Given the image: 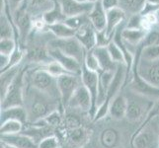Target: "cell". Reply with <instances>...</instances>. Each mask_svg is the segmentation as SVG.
<instances>
[{"mask_svg":"<svg viewBox=\"0 0 159 148\" xmlns=\"http://www.w3.org/2000/svg\"><path fill=\"white\" fill-rule=\"evenodd\" d=\"M86 132L87 131L85 129H83L82 128H74L71 129V131L69 132V140L74 144H80L83 141H85L86 139Z\"/></svg>","mask_w":159,"mask_h":148,"instance_id":"cell-41","label":"cell"},{"mask_svg":"<svg viewBox=\"0 0 159 148\" xmlns=\"http://www.w3.org/2000/svg\"><path fill=\"white\" fill-rule=\"evenodd\" d=\"M155 45H159V33L157 31L151 30L147 33L143 42L141 43V46L142 47H151Z\"/></svg>","mask_w":159,"mask_h":148,"instance_id":"cell-42","label":"cell"},{"mask_svg":"<svg viewBox=\"0 0 159 148\" xmlns=\"http://www.w3.org/2000/svg\"><path fill=\"white\" fill-rule=\"evenodd\" d=\"M66 124H67V127L70 128L71 129L80 128L79 119L76 117H74V116H67V118H66Z\"/></svg>","mask_w":159,"mask_h":148,"instance_id":"cell-45","label":"cell"},{"mask_svg":"<svg viewBox=\"0 0 159 148\" xmlns=\"http://www.w3.org/2000/svg\"><path fill=\"white\" fill-rule=\"evenodd\" d=\"M52 6L50 10H48L46 13H43L42 18L46 22V24L48 25H53L57 23H60V22H64L66 20V17L63 14L62 8L60 6L59 2L57 0H52Z\"/></svg>","mask_w":159,"mask_h":148,"instance_id":"cell-25","label":"cell"},{"mask_svg":"<svg viewBox=\"0 0 159 148\" xmlns=\"http://www.w3.org/2000/svg\"><path fill=\"white\" fill-rule=\"evenodd\" d=\"M80 77H81L82 84L89 91L92 98V110L89 116L93 119L97 112V100H98V92H99V73L88 69L82 63V70H81Z\"/></svg>","mask_w":159,"mask_h":148,"instance_id":"cell-10","label":"cell"},{"mask_svg":"<svg viewBox=\"0 0 159 148\" xmlns=\"http://www.w3.org/2000/svg\"><path fill=\"white\" fill-rule=\"evenodd\" d=\"M75 38L81 43L87 52L94 49L98 45L97 32L93 28L90 22L76 31Z\"/></svg>","mask_w":159,"mask_h":148,"instance_id":"cell-17","label":"cell"},{"mask_svg":"<svg viewBox=\"0 0 159 148\" xmlns=\"http://www.w3.org/2000/svg\"><path fill=\"white\" fill-rule=\"evenodd\" d=\"M45 123L48 125H52V127H57L58 124L61 123V116H60V113L57 111H54L51 113L47 118L43 119Z\"/></svg>","mask_w":159,"mask_h":148,"instance_id":"cell-44","label":"cell"},{"mask_svg":"<svg viewBox=\"0 0 159 148\" xmlns=\"http://www.w3.org/2000/svg\"><path fill=\"white\" fill-rule=\"evenodd\" d=\"M30 83L33 88L60 102L57 78L53 77L47 70L40 67L33 71L30 75Z\"/></svg>","mask_w":159,"mask_h":148,"instance_id":"cell-4","label":"cell"},{"mask_svg":"<svg viewBox=\"0 0 159 148\" xmlns=\"http://www.w3.org/2000/svg\"><path fill=\"white\" fill-rule=\"evenodd\" d=\"M19 120L22 123L28 122V113L24 107H12L7 109H1L0 111V123L7 120Z\"/></svg>","mask_w":159,"mask_h":148,"instance_id":"cell-23","label":"cell"},{"mask_svg":"<svg viewBox=\"0 0 159 148\" xmlns=\"http://www.w3.org/2000/svg\"><path fill=\"white\" fill-rule=\"evenodd\" d=\"M83 64L88 69L94 71V72H97V73L101 72V67H100L99 61H98L97 57L95 56L94 52H93V49H92V51H88L86 52Z\"/></svg>","mask_w":159,"mask_h":148,"instance_id":"cell-38","label":"cell"},{"mask_svg":"<svg viewBox=\"0 0 159 148\" xmlns=\"http://www.w3.org/2000/svg\"><path fill=\"white\" fill-rule=\"evenodd\" d=\"M125 82H127V65L119 64L116 72H115L112 83L107 91L105 101L102 104V106L99 107V109L97 110L95 117L93 119L94 122L100 120L107 116L112 101L120 94L123 87L125 86Z\"/></svg>","mask_w":159,"mask_h":148,"instance_id":"cell-2","label":"cell"},{"mask_svg":"<svg viewBox=\"0 0 159 148\" xmlns=\"http://www.w3.org/2000/svg\"><path fill=\"white\" fill-rule=\"evenodd\" d=\"M18 41L15 38H9V39H1L0 40V54L4 56H11L17 47Z\"/></svg>","mask_w":159,"mask_h":148,"instance_id":"cell-36","label":"cell"},{"mask_svg":"<svg viewBox=\"0 0 159 148\" xmlns=\"http://www.w3.org/2000/svg\"><path fill=\"white\" fill-rule=\"evenodd\" d=\"M141 45L136 47L135 60L138 61V70L140 77L149 84L159 87V61H143L140 60Z\"/></svg>","mask_w":159,"mask_h":148,"instance_id":"cell-11","label":"cell"},{"mask_svg":"<svg viewBox=\"0 0 159 148\" xmlns=\"http://www.w3.org/2000/svg\"><path fill=\"white\" fill-rule=\"evenodd\" d=\"M108 52L111 56L112 59L116 64H125V58L123 51L114 41H111L107 45Z\"/></svg>","mask_w":159,"mask_h":148,"instance_id":"cell-33","label":"cell"},{"mask_svg":"<svg viewBox=\"0 0 159 148\" xmlns=\"http://www.w3.org/2000/svg\"><path fill=\"white\" fill-rule=\"evenodd\" d=\"M125 14L127 12L120 6L107 11V26L103 35L108 43L113 40L117 30L123 25L125 20Z\"/></svg>","mask_w":159,"mask_h":148,"instance_id":"cell-13","label":"cell"},{"mask_svg":"<svg viewBox=\"0 0 159 148\" xmlns=\"http://www.w3.org/2000/svg\"><path fill=\"white\" fill-rule=\"evenodd\" d=\"M59 148H63V147H59Z\"/></svg>","mask_w":159,"mask_h":148,"instance_id":"cell-50","label":"cell"},{"mask_svg":"<svg viewBox=\"0 0 159 148\" xmlns=\"http://www.w3.org/2000/svg\"><path fill=\"white\" fill-rule=\"evenodd\" d=\"M59 141L56 135H48L39 143V148H59Z\"/></svg>","mask_w":159,"mask_h":148,"instance_id":"cell-43","label":"cell"},{"mask_svg":"<svg viewBox=\"0 0 159 148\" xmlns=\"http://www.w3.org/2000/svg\"><path fill=\"white\" fill-rule=\"evenodd\" d=\"M146 0H120V7L133 15L140 14L145 6Z\"/></svg>","mask_w":159,"mask_h":148,"instance_id":"cell-30","label":"cell"},{"mask_svg":"<svg viewBox=\"0 0 159 148\" xmlns=\"http://www.w3.org/2000/svg\"><path fill=\"white\" fill-rule=\"evenodd\" d=\"M27 58L32 62H39L43 65L51 62L52 60L48 54V48H43L41 47H32L27 53Z\"/></svg>","mask_w":159,"mask_h":148,"instance_id":"cell-29","label":"cell"},{"mask_svg":"<svg viewBox=\"0 0 159 148\" xmlns=\"http://www.w3.org/2000/svg\"><path fill=\"white\" fill-rule=\"evenodd\" d=\"M152 124L150 123L134 133L131 144L134 148H159V131Z\"/></svg>","mask_w":159,"mask_h":148,"instance_id":"cell-9","label":"cell"},{"mask_svg":"<svg viewBox=\"0 0 159 148\" xmlns=\"http://www.w3.org/2000/svg\"><path fill=\"white\" fill-rule=\"evenodd\" d=\"M128 111V98L124 94L120 93V94L112 101L111 105L109 108L110 117L113 119L120 120L127 116Z\"/></svg>","mask_w":159,"mask_h":148,"instance_id":"cell-20","label":"cell"},{"mask_svg":"<svg viewBox=\"0 0 159 148\" xmlns=\"http://www.w3.org/2000/svg\"><path fill=\"white\" fill-rule=\"evenodd\" d=\"M147 33L142 29H134L124 27L122 30V39L127 45V47H138L143 42Z\"/></svg>","mask_w":159,"mask_h":148,"instance_id":"cell-21","label":"cell"},{"mask_svg":"<svg viewBox=\"0 0 159 148\" xmlns=\"http://www.w3.org/2000/svg\"><path fill=\"white\" fill-rule=\"evenodd\" d=\"M57 1L61 6L63 14L66 18L89 14L94 5L90 3H82L77 0H57Z\"/></svg>","mask_w":159,"mask_h":148,"instance_id":"cell-16","label":"cell"},{"mask_svg":"<svg viewBox=\"0 0 159 148\" xmlns=\"http://www.w3.org/2000/svg\"><path fill=\"white\" fill-rule=\"evenodd\" d=\"M99 140L104 148H116L120 143V133L116 128H107L102 130Z\"/></svg>","mask_w":159,"mask_h":148,"instance_id":"cell-26","label":"cell"},{"mask_svg":"<svg viewBox=\"0 0 159 148\" xmlns=\"http://www.w3.org/2000/svg\"><path fill=\"white\" fill-rule=\"evenodd\" d=\"M26 0H3L4 8L6 9V14L12 19L13 14L21 8Z\"/></svg>","mask_w":159,"mask_h":148,"instance_id":"cell-40","label":"cell"},{"mask_svg":"<svg viewBox=\"0 0 159 148\" xmlns=\"http://www.w3.org/2000/svg\"><path fill=\"white\" fill-rule=\"evenodd\" d=\"M21 68V65H18V66H15L13 68H10L1 72V78H0V100L3 99V97L6 94L9 86L13 82L17 74L20 72Z\"/></svg>","mask_w":159,"mask_h":148,"instance_id":"cell-27","label":"cell"},{"mask_svg":"<svg viewBox=\"0 0 159 148\" xmlns=\"http://www.w3.org/2000/svg\"><path fill=\"white\" fill-rule=\"evenodd\" d=\"M101 1L106 11L120 6V0H101Z\"/></svg>","mask_w":159,"mask_h":148,"instance_id":"cell-46","label":"cell"},{"mask_svg":"<svg viewBox=\"0 0 159 148\" xmlns=\"http://www.w3.org/2000/svg\"><path fill=\"white\" fill-rule=\"evenodd\" d=\"M140 60L143 61H159V45L142 47L140 52Z\"/></svg>","mask_w":159,"mask_h":148,"instance_id":"cell-32","label":"cell"},{"mask_svg":"<svg viewBox=\"0 0 159 148\" xmlns=\"http://www.w3.org/2000/svg\"><path fill=\"white\" fill-rule=\"evenodd\" d=\"M23 125L24 123H22L19 120H7V122H4L3 123H1L0 132H1V135L20 133L23 130Z\"/></svg>","mask_w":159,"mask_h":148,"instance_id":"cell-31","label":"cell"},{"mask_svg":"<svg viewBox=\"0 0 159 148\" xmlns=\"http://www.w3.org/2000/svg\"><path fill=\"white\" fill-rule=\"evenodd\" d=\"M82 84L80 75L64 74L57 78V87L60 96V102L63 108H67L70 99L72 98L75 91Z\"/></svg>","mask_w":159,"mask_h":148,"instance_id":"cell-8","label":"cell"},{"mask_svg":"<svg viewBox=\"0 0 159 148\" xmlns=\"http://www.w3.org/2000/svg\"><path fill=\"white\" fill-rule=\"evenodd\" d=\"M29 9V1L26 0L21 8L18 9L12 16V21L17 30V34L22 41H25L33 28V21L31 19Z\"/></svg>","mask_w":159,"mask_h":148,"instance_id":"cell-12","label":"cell"},{"mask_svg":"<svg viewBox=\"0 0 159 148\" xmlns=\"http://www.w3.org/2000/svg\"><path fill=\"white\" fill-rule=\"evenodd\" d=\"M89 22L90 20L88 17V14H84V15H78V16H74V17L66 18V20L64 21V23L68 27H70V28L77 31L82 26L86 25L87 23H89Z\"/></svg>","mask_w":159,"mask_h":148,"instance_id":"cell-35","label":"cell"},{"mask_svg":"<svg viewBox=\"0 0 159 148\" xmlns=\"http://www.w3.org/2000/svg\"><path fill=\"white\" fill-rule=\"evenodd\" d=\"M79 2H82V3H90V4H94L96 3L97 1H99V0H77Z\"/></svg>","mask_w":159,"mask_h":148,"instance_id":"cell-47","label":"cell"},{"mask_svg":"<svg viewBox=\"0 0 159 148\" xmlns=\"http://www.w3.org/2000/svg\"><path fill=\"white\" fill-rule=\"evenodd\" d=\"M48 52L52 60L58 62L63 68H65L69 73L80 75L82 70V63L79 62L78 60H76L73 57H70L66 54H64L60 51L57 48H53L51 47H48Z\"/></svg>","mask_w":159,"mask_h":148,"instance_id":"cell-14","label":"cell"},{"mask_svg":"<svg viewBox=\"0 0 159 148\" xmlns=\"http://www.w3.org/2000/svg\"><path fill=\"white\" fill-rule=\"evenodd\" d=\"M67 108L77 109L82 112L90 114L92 110V98L89 91L81 84L70 99Z\"/></svg>","mask_w":159,"mask_h":148,"instance_id":"cell-15","label":"cell"},{"mask_svg":"<svg viewBox=\"0 0 159 148\" xmlns=\"http://www.w3.org/2000/svg\"><path fill=\"white\" fill-rule=\"evenodd\" d=\"M48 47L57 48L66 56L78 60L81 63L84 61L86 49L75 37L67 38V39H57L56 38L48 43Z\"/></svg>","mask_w":159,"mask_h":148,"instance_id":"cell-6","label":"cell"},{"mask_svg":"<svg viewBox=\"0 0 159 148\" xmlns=\"http://www.w3.org/2000/svg\"><path fill=\"white\" fill-rule=\"evenodd\" d=\"M0 147L1 148H15L13 146L7 144V143H5V142H3V141H1V143H0Z\"/></svg>","mask_w":159,"mask_h":148,"instance_id":"cell-48","label":"cell"},{"mask_svg":"<svg viewBox=\"0 0 159 148\" xmlns=\"http://www.w3.org/2000/svg\"><path fill=\"white\" fill-rule=\"evenodd\" d=\"M135 95L136 98H128V111L125 119L131 123L139 122L142 119H144L154 103L152 100H149L145 97H142L139 94Z\"/></svg>","mask_w":159,"mask_h":148,"instance_id":"cell-7","label":"cell"},{"mask_svg":"<svg viewBox=\"0 0 159 148\" xmlns=\"http://www.w3.org/2000/svg\"><path fill=\"white\" fill-rule=\"evenodd\" d=\"M57 101L31 86V88L25 91V105L27 104L26 111L28 113V120L37 123L47 118L51 113L57 110Z\"/></svg>","mask_w":159,"mask_h":148,"instance_id":"cell-1","label":"cell"},{"mask_svg":"<svg viewBox=\"0 0 159 148\" xmlns=\"http://www.w3.org/2000/svg\"><path fill=\"white\" fill-rule=\"evenodd\" d=\"M41 67L43 68L45 70H47L48 73L52 74L53 77H56V78H58V77H60V76H62L64 74H68L69 73L66 69L63 68L58 62L54 61V60H52L51 62L42 65Z\"/></svg>","mask_w":159,"mask_h":148,"instance_id":"cell-34","label":"cell"},{"mask_svg":"<svg viewBox=\"0 0 159 148\" xmlns=\"http://www.w3.org/2000/svg\"><path fill=\"white\" fill-rule=\"evenodd\" d=\"M158 116H159V100H157V101H155L154 103H153V105H152L151 109L149 110L148 114H146L145 119L142 120L141 124L139 125V127L138 128V129H136L135 131H139L141 128H143L144 127H146L147 124H149L151 123V120L153 119H155Z\"/></svg>","mask_w":159,"mask_h":148,"instance_id":"cell-39","label":"cell"},{"mask_svg":"<svg viewBox=\"0 0 159 148\" xmlns=\"http://www.w3.org/2000/svg\"><path fill=\"white\" fill-rule=\"evenodd\" d=\"M156 14H157V17H158V21H159V9L157 10V12H156Z\"/></svg>","mask_w":159,"mask_h":148,"instance_id":"cell-49","label":"cell"},{"mask_svg":"<svg viewBox=\"0 0 159 148\" xmlns=\"http://www.w3.org/2000/svg\"><path fill=\"white\" fill-rule=\"evenodd\" d=\"M1 141L15 148H39L37 142L26 133L1 135Z\"/></svg>","mask_w":159,"mask_h":148,"instance_id":"cell-19","label":"cell"},{"mask_svg":"<svg viewBox=\"0 0 159 148\" xmlns=\"http://www.w3.org/2000/svg\"><path fill=\"white\" fill-rule=\"evenodd\" d=\"M88 17L91 25L97 33L105 32L107 26V11L104 8L101 0L94 3Z\"/></svg>","mask_w":159,"mask_h":148,"instance_id":"cell-18","label":"cell"},{"mask_svg":"<svg viewBox=\"0 0 159 148\" xmlns=\"http://www.w3.org/2000/svg\"><path fill=\"white\" fill-rule=\"evenodd\" d=\"M52 0H29V8L35 13L42 12V8L43 10V13H46L48 10L52 8Z\"/></svg>","mask_w":159,"mask_h":148,"instance_id":"cell-37","label":"cell"},{"mask_svg":"<svg viewBox=\"0 0 159 148\" xmlns=\"http://www.w3.org/2000/svg\"><path fill=\"white\" fill-rule=\"evenodd\" d=\"M27 69L22 67L13 82L9 86L6 94L1 99L0 109H7L12 107H24L25 105V74Z\"/></svg>","mask_w":159,"mask_h":148,"instance_id":"cell-3","label":"cell"},{"mask_svg":"<svg viewBox=\"0 0 159 148\" xmlns=\"http://www.w3.org/2000/svg\"><path fill=\"white\" fill-rule=\"evenodd\" d=\"M95 56L99 61L101 71H116L118 64L114 62L108 52L107 46H97L93 49Z\"/></svg>","mask_w":159,"mask_h":148,"instance_id":"cell-22","label":"cell"},{"mask_svg":"<svg viewBox=\"0 0 159 148\" xmlns=\"http://www.w3.org/2000/svg\"><path fill=\"white\" fill-rule=\"evenodd\" d=\"M129 89L131 92L145 97L149 100H159V87L149 84L143 80L139 74L138 61L134 58L133 69H131V77L129 79Z\"/></svg>","mask_w":159,"mask_h":148,"instance_id":"cell-5","label":"cell"},{"mask_svg":"<svg viewBox=\"0 0 159 148\" xmlns=\"http://www.w3.org/2000/svg\"><path fill=\"white\" fill-rule=\"evenodd\" d=\"M47 29L57 39H67V38L75 37L76 35V31L68 27L64 22H60V23H57L53 25H48Z\"/></svg>","mask_w":159,"mask_h":148,"instance_id":"cell-28","label":"cell"},{"mask_svg":"<svg viewBox=\"0 0 159 148\" xmlns=\"http://www.w3.org/2000/svg\"><path fill=\"white\" fill-rule=\"evenodd\" d=\"M115 72L116 71H101L99 73V92H98L97 110L102 106V104L105 101L107 91L113 81Z\"/></svg>","mask_w":159,"mask_h":148,"instance_id":"cell-24","label":"cell"}]
</instances>
